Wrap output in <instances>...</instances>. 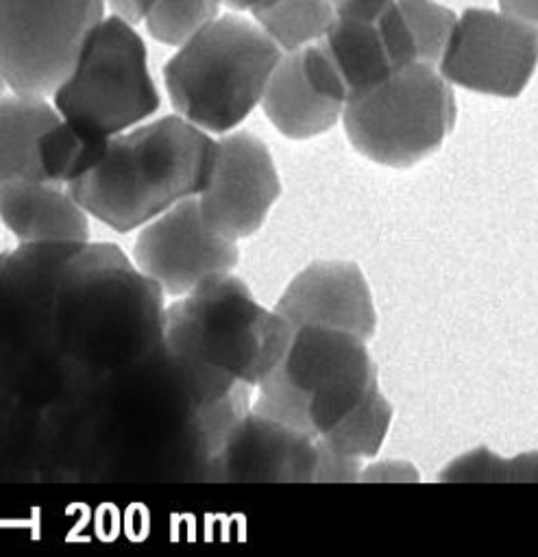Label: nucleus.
<instances>
[{
    "mask_svg": "<svg viewBox=\"0 0 538 557\" xmlns=\"http://www.w3.org/2000/svg\"><path fill=\"white\" fill-rule=\"evenodd\" d=\"M335 15L372 17L379 15L392 0H327Z\"/></svg>",
    "mask_w": 538,
    "mask_h": 557,
    "instance_id": "nucleus-23",
    "label": "nucleus"
},
{
    "mask_svg": "<svg viewBox=\"0 0 538 557\" xmlns=\"http://www.w3.org/2000/svg\"><path fill=\"white\" fill-rule=\"evenodd\" d=\"M222 0H109L113 15L137 24L168 46H181L200 26L218 15Z\"/></svg>",
    "mask_w": 538,
    "mask_h": 557,
    "instance_id": "nucleus-21",
    "label": "nucleus"
},
{
    "mask_svg": "<svg viewBox=\"0 0 538 557\" xmlns=\"http://www.w3.org/2000/svg\"><path fill=\"white\" fill-rule=\"evenodd\" d=\"M342 122L364 157L407 168L440 148L455 122V98L438 65L412 63L349 100Z\"/></svg>",
    "mask_w": 538,
    "mask_h": 557,
    "instance_id": "nucleus-7",
    "label": "nucleus"
},
{
    "mask_svg": "<svg viewBox=\"0 0 538 557\" xmlns=\"http://www.w3.org/2000/svg\"><path fill=\"white\" fill-rule=\"evenodd\" d=\"M274 311L294 329L318 324L370 339L375 305L362 270L351 261H314L281 294Z\"/></svg>",
    "mask_w": 538,
    "mask_h": 557,
    "instance_id": "nucleus-14",
    "label": "nucleus"
},
{
    "mask_svg": "<svg viewBox=\"0 0 538 557\" xmlns=\"http://www.w3.org/2000/svg\"><path fill=\"white\" fill-rule=\"evenodd\" d=\"M316 440L248 409L224 435L207 468L222 481H314Z\"/></svg>",
    "mask_w": 538,
    "mask_h": 557,
    "instance_id": "nucleus-13",
    "label": "nucleus"
},
{
    "mask_svg": "<svg viewBox=\"0 0 538 557\" xmlns=\"http://www.w3.org/2000/svg\"><path fill=\"white\" fill-rule=\"evenodd\" d=\"M344 104L342 81L318 41L283 52L261 96L266 117L290 139L329 131L340 120Z\"/></svg>",
    "mask_w": 538,
    "mask_h": 557,
    "instance_id": "nucleus-12",
    "label": "nucleus"
},
{
    "mask_svg": "<svg viewBox=\"0 0 538 557\" xmlns=\"http://www.w3.org/2000/svg\"><path fill=\"white\" fill-rule=\"evenodd\" d=\"M346 91V102L390 78L399 67L386 41L379 15H335L318 39Z\"/></svg>",
    "mask_w": 538,
    "mask_h": 557,
    "instance_id": "nucleus-16",
    "label": "nucleus"
},
{
    "mask_svg": "<svg viewBox=\"0 0 538 557\" xmlns=\"http://www.w3.org/2000/svg\"><path fill=\"white\" fill-rule=\"evenodd\" d=\"M59 117L46 96L13 94L0 98V185L44 181L39 137Z\"/></svg>",
    "mask_w": 538,
    "mask_h": 557,
    "instance_id": "nucleus-18",
    "label": "nucleus"
},
{
    "mask_svg": "<svg viewBox=\"0 0 538 557\" xmlns=\"http://www.w3.org/2000/svg\"><path fill=\"white\" fill-rule=\"evenodd\" d=\"M105 0H0V72L15 94L48 96L70 72Z\"/></svg>",
    "mask_w": 538,
    "mask_h": 557,
    "instance_id": "nucleus-8",
    "label": "nucleus"
},
{
    "mask_svg": "<svg viewBox=\"0 0 538 557\" xmlns=\"http://www.w3.org/2000/svg\"><path fill=\"white\" fill-rule=\"evenodd\" d=\"M222 2H227L231 9H248V11H253V9H257V7H261L264 2H268V0H222Z\"/></svg>",
    "mask_w": 538,
    "mask_h": 557,
    "instance_id": "nucleus-25",
    "label": "nucleus"
},
{
    "mask_svg": "<svg viewBox=\"0 0 538 557\" xmlns=\"http://www.w3.org/2000/svg\"><path fill=\"white\" fill-rule=\"evenodd\" d=\"M250 13L283 52L318 41L333 22L327 0H268Z\"/></svg>",
    "mask_w": 538,
    "mask_h": 557,
    "instance_id": "nucleus-22",
    "label": "nucleus"
},
{
    "mask_svg": "<svg viewBox=\"0 0 538 557\" xmlns=\"http://www.w3.org/2000/svg\"><path fill=\"white\" fill-rule=\"evenodd\" d=\"M216 139L181 115H166L109 139L100 163L68 185L87 215L118 233L144 226L198 196L211 174Z\"/></svg>",
    "mask_w": 538,
    "mask_h": 557,
    "instance_id": "nucleus-3",
    "label": "nucleus"
},
{
    "mask_svg": "<svg viewBox=\"0 0 538 557\" xmlns=\"http://www.w3.org/2000/svg\"><path fill=\"white\" fill-rule=\"evenodd\" d=\"M279 191L277 168L266 144L248 131H235L216 141L209 181L196 198L205 222L237 242L264 224Z\"/></svg>",
    "mask_w": 538,
    "mask_h": 557,
    "instance_id": "nucleus-11",
    "label": "nucleus"
},
{
    "mask_svg": "<svg viewBox=\"0 0 538 557\" xmlns=\"http://www.w3.org/2000/svg\"><path fill=\"white\" fill-rule=\"evenodd\" d=\"M133 257L137 270L152 278L163 294L183 296L209 276L231 272L240 250L235 239L205 222L198 198L192 196L144 224Z\"/></svg>",
    "mask_w": 538,
    "mask_h": 557,
    "instance_id": "nucleus-10",
    "label": "nucleus"
},
{
    "mask_svg": "<svg viewBox=\"0 0 538 557\" xmlns=\"http://www.w3.org/2000/svg\"><path fill=\"white\" fill-rule=\"evenodd\" d=\"M501 11L538 26V0H499Z\"/></svg>",
    "mask_w": 538,
    "mask_h": 557,
    "instance_id": "nucleus-24",
    "label": "nucleus"
},
{
    "mask_svg": "<svg viewBox=\"0 0 538 557\" xmlns=\"http://www.w3.org/2000/svg\"><path fill=\"white\" fill-rule=\"evenodd\" d=\"M85 242H22L2 265V278L13 296L50 313L76 250Z\"/></svg>",
    "mask_w": 538,
    "mask_h": 557,
    "instance_id": "nucleus-19",
    "label": "nucleus"
},
{
    "mask_svg": "<svg viewBox=\"0 0 538 557\" xmlns=\"http://www.w3.org/2000/svg\"><path fill=\"white\" fill-rule=\"evenodd\" d=\"M283 50L250 20L213 17L163 65L172 107L207 133H229L257 102Z\"/></svg>",
    "mask_w": 538,
    "mask_h": 557,
    "instance_id": "nucleus-4",
    "label": "nucleus"
},
{
    "mask_svg": "<svg viewBox=\"0 0 538 557\" xmlns=\"http://www.w3.org/2000/svg\"><path fill=\"white\" fill-rule=\"evenodd\" d=\"M163 292L115 244L85 242L50 307L59 348L81 366L118 370L161 348Z\"/></svg>",
    "mask_w": 538,
    "mask_h": 557,
    "instance_id": "nucleus-2",
    "label": "nucleus"
},
{
    "mask_svg": "<svg viewBox=\"0 0 538 557\" xmlns=\"http://www.w3.org/2000/svg\"><path fill=\"white\" fill-rule=\"evenodd\" d=\"M377 385L366 339L318 324L296 326L250 407L309 437L335 426Z\"/></svg>",
    "mask_w": 538,
    "mask_h": 557,
    "instance_id": "nucleus-5",
    "label": "nucleus"
},
{
    "mask_svg": "<svg viewBox=\"0 0 538 557\" xmlns=\"http://www.w3.org/2000/svg\"><path fill=\"white\" fill-rule=\"evenodd\" d=\"M390 420L392 407L375 385L355 409L316 437L318 466L314 481H355L362 459L381 448Z\"/></svg>",
    "mask_w": 538,
    "mask_h": 557,
    "instance_id": "nucleus-17",
    "label": "nucleus"
},
{
    "mask_svg": "<svg viewBox=\"0 0 538 557\" xmlns=\"http://www.w3.org/2000/svg\"><path fill=\"white\" fill-rule=\"evenodd\" d=\"M292 333L283 315L261 307L237 276L224 272L166 307L161 350L196 413L257 387Z\"/></svg>",
    "mask_w": 538,
    "mask_h": 557,
    "instance_id": "nucleus-1",
    "label": "nucleus"
},
{
    "mask_svg": "<svg viewBox=\"0 0 538 557\" xmlns=\"http://www.w3.org/2000/svg\"><path fill=\"white\" fill-rule=\"evenodd\" d=\"M0 220L20 242H89L85 209L50 181L0 185Z\"/></svg>",
    "mask_w": 538,
    "mask_h": 557,
    "instance_id": "nucleus-15",
    "label": "nucleus"
},
{
    "mask_svg": "<svg viewBox=\"0 0 538 557\" xmlns=\"http://www.w3.org/2000/svg\"><path fill=\"white\" fill-rule=\"evenodd\" d=\"M52 102L63 120L105 137L150 117L159 109V94L133 24L120 15L100 17L52 91Z\"/></svg>",
    "mask_w": 538,
    "mask_h": 557,
    "instance_id": "nucleus-6",
    "label": "nucleus"
},
{
    "mask_svg": "<svg viewBox=\"0 0 538 557\" xmlns=\"http://www.w3.org/2000/svg\"><path fill=\"white\" fill-rule=\"evenodd\" d=\"M111 137L98 135L59 117L39 137V165L44 181L70 185L91 172L105 157Z\"/></svg>",
    "mask_w": 538,
    "mask_h": 557,
    "instance_id": "nucleus-20",
    "label": "nucleus"
},
{
    "mask_svg": "<svg viewBox=\"0 0 538 557\" xmlns=\"http://www.w3.org/2000/svg\"><path fill=\"white\" fill-rule=\"evenodd\" d=\"M4 87H9V85H7V81H4V76H2V72H0V98L4 96Z\"/></svg>",
    "mask_w": 538,
    "mask_h": 557,
    "instance_id": "nucleus-26",
    "label": "nucleus"
},
{
    "mask_svg": "<svg viewBox=\"0 0 538 557\" xmlns=\"http://www.w3.org/2000/svg\"><path fill=\"white\" fill-rule=\"evenodd\" d=\"M538 65V26L505 11L466 9L455 17L438 72L464 89L514 98Z\"/></svg>",
    "mask_w": 538,
    "mask_h": 557,
    "instance_id": "nucleus-9",
    "label": "nucleus"
}]
</instances>
